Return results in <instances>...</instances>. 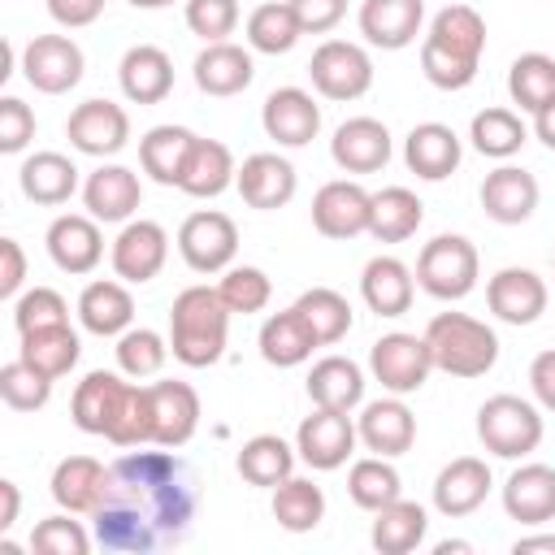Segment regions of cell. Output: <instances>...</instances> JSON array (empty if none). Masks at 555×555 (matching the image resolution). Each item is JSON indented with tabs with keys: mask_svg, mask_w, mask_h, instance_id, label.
<instances>
[{
	"mask_svg": "<svg viewBox=\"0 0 555 555\" xmlns=\"http://www.w3.org/2000/svg\"><path fill=\"white\" fill-rule=\"evenodd\" d=\"M195 512H199V481L191 464L173 455V447L152 451L147 442V447H126V455L108 464L91 525L104 551L147 555L186 542Z\"/></svg>",
	"mask_w": 555,
	"mask_h": 555,
	"instance_id": "cell-1",
	"label": "cell"
},
{
	"mask_svg": "<svg viewBox=\"0 0 555 555\" xmlns=\"http://www.w3.org/2000/svg\"><path fill=\"white\" fill-rule=\"evenodd\" d=\"M69 416L82 434L108 438L113 447H147L152 442V390L126 373L91 369L69 399Z\"/></svg>",
	"mask_w": 555,
	"mask_h": 555,
	"instance_id": "cell-2",
	"label": "cell"
},
{
	"mask_svg": "<svg viewBox=\"0 0 555 555\" xmlns=\"http://www.w3.org/2000/svg\"><path fill=\"white\" fill-rule=\"evenodd\" d=\"M486 52V17L473 4H447L434 13L421 39V74L438 91H464L477 78Z\"/></svg>",
	"mask_w": 555,
	"mask_h": 555,
	"instance_id": "cell-3",
	"label": "cell"
},
{
	"mask_svg": "<svg viewBox=\"0 0 555 555\" xmlns=\"http://www.w3.org/2000/svg\"><path fill=\"white\" fill-rule=\"evenodd\" d=\"M230 308L217 286H186L169 304V351L186 369H208L225 356L230 338Z\"/></svg>",
	"mask_w": 555,
	"mask_h": 555,
	"instance_id": "cell-4",
	"label": "cell"
},
{
	"mask_svg": "<svg viewBox=\"0 0 555 555\" xmlns=\"http://www.w3.org/2000/svg\"><path fill=\"white\" fill-rule=\"evenodd\" d=\"M425 343L434 356V369H442L447 377H486L499 360V334L468 317V312H438L425 325Z\"/></svg>",
	"mask_w": 555,
	"mask_h": 555,
	"instance_id": "cell-5",
	"label": "cell"
},
{
	"mask_svg": "<svg viewBox=\"0 0 555 555\" xmlns=\"http://www.w3.org/2000/svg\"><path fill=\"white\" fill-rule=\"evenodd\" d=\"M477 438L499 460H525L542 447V412L520 395H490L477 408Z\"/></svg>",
	"mask_w": 555,
	"mask_h": 555,
	"instance_id": "cell-6",
	"label": "cell"
},
{
	"mask_svg": "<svg viewBox=\"0 0 555 555\" xmlns=\"http://www.w3.org/2000/svg\"><path fill=\"white\" fill-rule=\"evenodd\" d=\"M481 278V256L464 234H438L416 256V286L434 299H464Z\"/></svg>",
	"mask_w": 555,
	"mask_h": 555,
	"instance_id": "cell-7",
	"label": "cell"
},
{
	"mask_svg": "<svg viewBox=\"0 0 555 555\" xmlns=\"http://www.w3.org/2000/svg\"><path fill=\"white\" fill-rule=\"evenodd\" d=\"M369 373L386 395H416L434 373L425 334H403V330L382 334L369 351Z\"/></svg>",
	"mask_w": 555,
	"mask_h": 555,
	"instance_id": "cell-8",
	"label": "cell"
},
{
	"mask_svg": "<svg viewBox=\"0 0 555 555\" xmlns=\"http://www.w3.org/2000/svg\"><path fill=\"white\" fill-rule=\"evenodd\" d=\"M308 78L317 95L347 104L373 87V56L351 39H325L308 61Z\"/></svg>",
	"mask_w": 555,
	"mask_h": 555,
	"instance_id": "cell-9",
	"label": "cell"
},
{
	"mask_svg": "<svg viewBox=\"0 0 555 555\" xmlns=\"http://www.w3.org/2000/svg\"><path fill=\"white\" fill-rule=\"evenodd\" d=\"M178 256L195 273H225L238 256V225L217 208H199L178 225Z\"/></svg>",
	"mask_w": 555,
	"mask_h": 555,
	"instance_id": "cell-10",
	"label": "cell"
},
{
	"mask_svg": "<svg viewBox=\"0 0 555 555\" xmlns=\"http://www.w3.org/2000/svg\"><path fill=\"white\" fill-rule=\"evenodd\" d=\"M360 434H356V421L351 412H334V408H312L299 429H295V451L308 468L317 473H334L351 460Z\"/></svg>",
	"mask_w": 555,
	"mask_h": 555,
	"instance_id": "cell-11",
	"label": "cell"
},
{
	"mask_svg": "<svg viewBox=\"0 0 555 555\" xmlns=\"http://www.w3.org/2000/svg\"><path fill=\"white\" fill-rule=\"evenodd\" d=\"M87 56L69 35H35L22 48V78L43 95H65L82 82Z\"/></svg>",
	"mask_w": 555,
	"mask_h": 555,
	"instance_id": "cell-12",
	"label": "cell"
},
{
	"mask_svg": "<svg viewBox=\"0 0 555 555\" xmlns=\"http://www.w3.org/2000/svg\"><path fill=\"white\" fill-rule=\"evenodd\" d=\"M108 260H113V273L121 282H130V286L152 282L165 269V260H169V234H165V225L160 221H147V217H130L117 230V238L108 247Z\"/></svg>",
	"mask_w": 555,
	"mask_h": 555,
	"instance_id": "cell-13",
	"label": "cell"
},
{
	"mask_svg": "<svg viewBox=\"0 0 555 555\" xmlns=\"http://www.w3.org/2000/svg\"><path fill=\"white\" fill-rule=\"evenodd\" d=\"M65 139L82 156H117L130 143V113L113 100H82L65 121Z\"/></svg>",
	"mask_w": 555,
	"mask_h": 555,
	"instance_id": "cell-14",
	"label": "cell"
},
{
	"mask_svg": "<svg viewBox=\"0 0 555 555\" xmlns=\"http://www.w3.org/2000/svg\"><path fill=\"white\" fill-rule=\"evenodd\" d=\"M369 208H373V191H364L351 178H334L312 195V225L325 238H356L369 234Z\"/></svg>",
	"mask_w": 555,
	"mask_h": 555,
	"instance_id": "cell-15",
	"label": "cell"
},
{
	"mask_svg": "<svg viewBox=\"0 0 555 555\" xmlns=\"http://www.w3.org/2000/svg\"><path fill=\"white\" fill-rule=\"evenodd\" d=\"M260 126L278 147H304L321 134V104L304 87H278L260 104Z\"/></svg>",
	"mask_w": 555,
	"mask_h": 555,
	"instance_id": "cell-16",
	"label": "cell"
},
{
	"mask_svg": "<svg viewBox=\"0 0 555 555\" xmlns=\"http://www.w3.org/2000/svg\"><path fill=\"white\" fill-rule=\"evenodd\" d=\"M48 256L61 273H74V278H87L100 260H104V234H100V221L91 212H61L48 234Z\"/></svg>",
	"mask_w": 555,
	"mask_h": 555,
	"instance_id": "cell-17",
	"label": "cell"
},
{
	"mask_svg": "<svg viewBox=\"0 0 555 555\" xmlns=\"http://www.w3.org/2000/svg\"><path fill=\"white\" fill-rule=\"evenodd\" d=\"M356 434H360V447H364V451L395 460V455L412 451V442H416V416H412V408L403 403V395H386V399L360 403Z\"/></svg>",
	"mask_w": 555,
	"mask_h": 555,
	"instance_id": "cell-18",
	"label": "cell"
},
{
	"mask_svg": "<svg viewBox=\"0 0 555 555\" xmlns=\"http://www.w3.org/2000/svg\"><path fill=\"white\" fill-rule=\"evenodd\" d=\"M238 195L247 208H260V212H273V208H286L299 191V173L286 156L278 152H251L243 165H238V178H234Z\"/></svg>",
	"mask_w": 555,
	"mask_h": 555,
	"instance_id": "cell-19",
	"label": "cell"
},
{
	"mask_svg": "<svg viewBox=\"0 0 555 555\" xmlns=\"http://www.w3.org/2000/svg\"><path fill=\"white\" fill-rule=\"evenodd\" d=\"M486 304L503 325H533L546 312V282L525 264H507L486 282Z\"/></svg>",
	"mask_w": 555,
	"mask_h": 555,
	"instance_id": "cell-20",
	"label": "cell"
},
{
	"mask_svg": "<svg viewBox=\"0 0 555 555\" xmlns=\"http://www.w3.org/2000/svg\"><path fill=\"white\" fill-rule=\"evenodd\" d=\"M152 390V447H186L199 429V395L191 382H147Z\"/></svg>",
	"mask_w": 555,
	"mask_h": 555,
	"instance_id": "cell-21",
	"label": "cell"
},
{
	"mask_svg": "<svg viewBox=\"0 0 555 555\" xmlns=\"http://www.w3.org/2000/svg\"><path fill=\"white\" fill-rule=\"evenodd\" d=\"M82 204H87V212L95 221H104V225L121 221L126 225L139 212V204H143V182L126 165H100L82 182Z\"/></svg>",
	"mask_w": 555,
	"mask_h": 555,
	"instance_id": "cell-22",
	"label": "cell"
},
{
	"mask_svg": "<svg viewBox=\"0 0 555 555\" xmlns=\"http://www.w3.org/2000/svg\"><path fill=\"white\" fill-rule=\"evenodd\" d=\"M494 477H490V464L477 460V455H455L451 464L438 468L434 477V507L447 516V520H460V516H473L486 494H490Z\"/></svg>",
	"mask_w": 555,
	"mask_h": 555,
	"instance_id": "cell-23",
	"label": "cell"
},
{
	"mask_svg": "<svg viewBox=\"0 0 555 555\" xmlns=\"http://www.w3.org/2000/svg\"><path fill=\"white\" fill-rule=\"evenodd\" d=\"M390 152H395L390 130L377 117H347L330 139V156L343 173H377L386 169Z\"/></svg>",
	"mask_w": 555,
	"mask_h": 555,
	"instance_id": "cell-24",
	"label": "cell"
},
{
	"mask_svg": "<svg viewBox=\"0 0 555 555\" xmlns=\"http://www.w3.org/2000/svg\"><path fill=\"white\" fill-rule=\"evenodd\" d=\"M538 195H542V191H538V178H533L529 169H520V165H499V169H490V173L481 178V191H477L486 217L499 221V225H520V221H529L533 208H538Z\"/></svg>",
	"mask_w": 555,
	"mask_h": 555,
	"instance_id": "cell-25",
	"label": "cell"
},
{
	"mask_svg": "<svg viewBox=\"0 0 555 555\" xmlns=\"http://www.w3.org/2000/svg\"><path fill=\"white\" fill-rule=\"evenodd\" d=\"M460 160H464V143H460V134H455L451 126H442V121H421V126H412L408 139H403V165H408L421 182H442V178H451V173L460 169Z\"/></svg>",
	"mask_w": 555,
	"mask_h": 555,
	"instance_id": "cell-26",
	"label": "cell"
},
{
	"mask_svg": "<svg viewBox=\"0 0 555 555\" xmlns=\"http://www.w3.org/2000/svg\"><path fill=\"white\" fill-rule=\"evenodd\" d=\"M360 35L364 43L373 48H386V52H399L408 43H416L421 26H425V0H364L360 13Z\"/></svg>",
	"mask_w": 555,
	"mask_h": 555,
	"instance_id": "cell-27",
	"label": "cell"
},
{
	"mask_svg": "<svg viewBox=\"0 0 555 555\" xmlns=\"http://www.w3.org/2000/svg\"><path fill=\"white\" fill-rule=\"evenodd\" d=\"M191 78H195V87H199L204 95L225 100V95H238V91L251 87L256 61H251L247 48H238V43H230V39L204 43V52H199L195 65H191Z\"/></svg>",
	"mask_w": 555,
	"mask_h": 555,
	"instance_id": "cell-28",
	"label": "cell"
},
{
	"mask_svg": "<svg viewBox=\"0 0 555 555\" xmlns=\"http://www.w3.org/2000/svg\"><path fill=\"white\" fill-rule=\"evenodd\" d=\"M117 82L130 104H160L173 91V61L156 43H134L117 65Z\"/></svg>",
	"mask_w": 555,
	"mask_h": 555,
	"instance_id": "cell-29",
	"label": "cell"
},
{
	"mask_svg": "<svg viewBox=\"0 0 555 555\" xmlns=\"http://www.w3.org/2000/svg\"><path fill=\"white\" fill-rule=\"evenodd\" d=\"M78 321L95 338H121L130 330V321H134V295L126 291V282L95 278L78 295Z\"/></svg>",
	"mask_w": 555,
	"mask_h": 555,
	"instance_id": "cell-30",
	"label": "cell"
},
{
	"mask_svg": "<svg viewBox=\"0 0 555 555\" xmlns=\"http://www.w3.org/2000/svg\"><path fill=\"white\" fill-rule=\"evenodd\" d=\"M503 512L520 525L555 520V468L551 464H520L503 481Z\"/></svg>",
	"mask_w": 555,
	"mask_h": 555,
	"instance_id": "cell-31",
	"label": "cell"
},
{
	"mask_svg": "<svg viewBox=\"0 0 555 555\" xmlns=\"http://www.w3.org/2000/svg\"><path fill=\"white\" fill-rule=\"evenodd\" d=\"M17 186L30 204H43V208L69 204L78 191V165L65 152H30L17 169Z\"/></svg>",
	"mask_w": 555,
	"mask_h": 555,
	"instance_id": "cell-32",
	"label": "cell"
},
{
	"mask_svg": "<svg viewBox=\"0 0 555 555\" xmlns=\"http://www.w3.org/2000/svg\"><path fill=\"white\" fill-rule=\"evenodd\" d=\"M360 295L377 317H403L416 295V273L399 256H373L360 273Z\"/></svg>",
	"mask_w": 555,
	"mask_h": 555,
	"instance_id": "cell-33",
	"label": "cell"
},
{
	"mask_svg": "<svg viewBox=\"0 0 555 555\" xmlns=\"http://www.w3.org/2000/svg\"><path fill=\"white\" fill-rule=\"evenodd\" d=\"M308 399L312 408H334V412H356L364 403V369L347 356H321L308 369Z\"/></svg>",
	"mask_w": 555,
	"mask_h": 555,
	"instance_id": "cell-34",
	"label": "cell"
},
{
	"mask_svg": "<svg viewBox=\"0 0 555 555\" xmlns=\"http://www.w3.org/2000/svg\"><path fill=\"white\" fill-rule=\"evenodd\" d=\"M234 178H238L234 152H230L221 139H204V134H195L191 156H186V165H182V182H178V191H186L191 199H212V195H221L225 186H234Z\"/></svg>",
	"mask_w": 555,
	"mask_h": 555,
	"instance_id": "cell-35",
	"label": "cell"
},
{
	"mask_svg": "<svg viewBox=\"0 0 555 555\" xmlns=\"http://www.w3.org/2000/svg\"><path fill=\"white\" fill-rule=\"evenodd\" d=\"M104 473H108V464H100L95 455H65L48 481L56 507L74 512V516H91L100 507V494H104Z\"/></svg>",
	"mask_w": 555,
	"mask_h": 555,
	"instance_id": "cell-36",
	"label": "cell"
},
{
	"mask_svg": "<svg viewBox=\"0 0 555 555\" xmlns=\"http://www.w3.org/2000/svg\"><path fill=\"white\" fill-rule=\"evenodd\" d=\"M295 460H299V451H295L286 438H278V434H256V438H247V442L238 447L234 468H238V477H243L247 486L273 490V486H282V481L295 473Z\"/></svg>",
	"mask_w": 555,
	"mask_h": 555,
	"instance_id": "cell-37",
	"label": "cell"
},
{
	"mask_svg": "<svg viewBox=\"0 0 555 555\" xmlns=\"http://www.w3.org/2000/svg\"><path fill=\"white\" fill-rule=\"evenodd\" d=\"M260 356H264V364H273V369H295V364H304L321 343L312 338V330H308V321L295 312V304L291 308H282V312H273V317H264V325H260Z\"/></svg>",
	"mask_w": 555,
	"mask_h": 555,
	"instance_id": "cell-38",
	"label": "cell"
},
{
	"mask_svg": "<svg viewBox=\"0 0 555 555\" xmlns=\"http://www.w3.org/2000/svg\"><path fill=\"white\" fill-rule=\"evenodd\" d=\"M425 529H429L425 507L399 494L395 503H386V507L373 512L369 542H373V551H382V555H408V551H416V546L425 542Z\"/></svg>",
	"mask_w": 555,
	"mask_h": 555,
	"instance_id": "cell-39",
	"label": "cell"
},
{
	"mask_svg": "<svg viewBox=\"0 0 555 555\" xmlns=\"http://www.w3.org/2000/svg\"><path fill=\"white\" fill-rule=\"evenodd\" d=\"M191 143H195V130H186V126H152L139 139L143 173L152 182H160V186H178L182 182V165L191 156Z\"/></svg>",
	"mask_w": 555,
	"mask_h": 555,
	"instance_id": "cell-40",
	"label": "cell"
},
{
	"mask_svg": "<svg viewBox=\"0 0 555 555\" xmlns=\"http://www.w3.org/2000/svg\"><path fill=\"white\" fill-rule=\"evenodd\" d=\"M425 221V204L416 199V191L408 186H382L373 191V208H369V234L377 243H403L421 230Z\"/></svg>",
	"mask_w": 555,
	"mask_h": 555,
	"instance_id": "cell-41",
	"label": "cell"
},
{
	"mask_svg": "<svg viewBox=\"0 0 555 555\" xmlns=\"http://www.w3.org/2000/svg\"><path fill=\"white\" fill-rule=\"evenodd\" d=\"M243 35H247V48H251V52L282 56V52H291V48L299 43L304 26H299L291 0H264V4H256V9L247 13Z\"/></svg>",
	"mask_w": 555,
	"mask_h": 555,
	"instance_id": "cell-42",
	"label": "cell"
},
{
	"mask_svg": "<svg viewBox=\"0 0 555 555\" xmlns=\"http://www.w3.org/2000/svg\"><path fill=\"white\" fill-rule=\"evenodd\" d=\"M17 356L30 364V369H39L43 377H65L74 364H78V356H82V343H78V334L69 330V321L65 325H43V330H30V334H22V347H17Z\"/></svg>",
	"mask_w": 555,
	"mask_h": 555,
	"instance_id": "cell-43",
	"label": "cell"
},
{
	"mask_svg": "<svg viewBox=\"0 0 555 555\" xmlns=\"http://www.w3.org/2000/svg\"><path fill=\"white\" fill-rule=\"evenodd\" d=\"M468 139H473V147H477L481 156H490V160H512V156L525 147L529 130H525V121H520L516 108L490 104V108L473 113V121H468Z\"/></svg>",
	"mask_w": 555,
	"mask_h": 555,
	"instance_id": "cell-44",
	"label": "cell"
},
{
	"mask_svg": "<svg viewBox=\"0 0 555 555\" xmlns=\"http://www.w3.org/2000/svg\"><path fill=\"white\" fill-rule=\"evenodd\" d=\"M273 520L286 529V533H308L325 520V490L312 481V477H286L282 486H273Z\"/></svg>",
	"mask_w": 555,
	"mask_h": 555,
	"instance_id": "cell-45",
	"label": "cell"
},
{
	"mask_svg": "<svg viewBox=\"0 0 555 555\" xmlns=\"http://www.w3.org/2000/svg\"><path fill=\"white\" fill-rule=\"evenodd\" d=\"M507 95L520 113H542L546 104H555V56L520 52L507 69Z\"/></svg>",
	"mask_w": 555,
	"mask_h": 555,
	"instance_id": "cell-46",
	"label": "cell"
},
{
	"mask_svg": "<svg viewBox=\"0 0 555 555\" xmlns=\"http://www.w3.org/2000/svg\"><path fill=\"white\" fill-rule=\"evenodd\" d=\"M295 312L308 321V330H312V338H317L321 347L343 343L347 330H351V304H347V295H338V291H330V286L304 291V295L295 299Z\"/></svg>",
	"mask_w": 555,
	"mask_h": 555,
	"instance_id": "cell-47",
	"label": "cell"
},
{
	"mask_svg": "<svg viewBox=\"0 0 555 555\" xmlns=\"http://www.w3.org/2000/svg\"><path fill=\"white\" fill-rule=\"evenodd\" d=\"M347 494H351L356 507L377 512V507H386V503H395V499L403 494L399 468H395L386 455H364V460H356L351 473H347Z\"/></svg>",
	"mask_w": 555,
	"mask_h": 555,
	"instance_id": "cell-48",
	"label": "cell"
},
{
	"mask_svg": "<svg viewBox=\"0 0 555 555\" xmlns=\"http://www.w3.org/2000/svg\"><path fill=\"white\" fill-rule=\"evenodd\" d=\"M117 369L126 373V377H134V382H143V377H156L160 369H165V360H169V338H160L156 330H147V325H130L121 338H117Z\"/></svg>",
	"mask_w": 555,
	"mask_h": 555,
	"instance_id": "cell-49",
	"label": "cell"
},
{
	"mask_svg": "<svg viewBox=\"0 0 555 555\" xmlns=\"http://www.w3.org/2000/svg\"><path fill=\"white\" fill-rule=\"evenodd\" d=\"M0 399H4V408H13V412H39V408H48V399H52V377H43L39 369H30V364L17 356V360H9V364L0 369Z\"/></svg>",
	"mask_w": 555,
	"mask_h": 555,
	"instance_id": "cell-50",
	"label": "cell"
},
{
	"mask_svg": "<svg viewBox=\"0 0 555 555\" xmlns=\"http://www.w3.org/2000/svg\"><path fill=\"white\" fill-rule=\"evenodd\" d=\"M217 295L225 299V308L230 312H260L269 299H273V282H269V273L264 269H256V264H230L225 273H221V282H217Z\"/></svg>",
	"mask_w": 555,
	"mask_h": 555,
	"instance_id": "cell-51",
	"label": "cell"
},
{
	"mask_svg": "<svg viewBox=\"0 0 555 555\" xmlns=\"http://www.w3.org/2000/svg\"><path fill=\"white\" fill-rule=\"evenodd\" d=\"M65 321H69V304L52 286H30V291H22L13 299V325H17V334L43 330V325H65Z\"/></svg>",
	"mask_w": 555,
	"mask_h": 555,
	"instance_id": "cell-52",
	"label": "cell"
},
{
	"mask_svg": "<svg viewBox=\"0 0 555 555\" xmlns=\"http://www.w3.org/2000/svg\"><path fill=\"white\" fill-rule=\"evenodd\" d=\"M30 551H43V555H87L91 551V533L82 529V520H74V512H61V516H48V520L35 525Z\"/></svg>",
	"mask_w": 555,
	"mask_h": 555,
	"instance_id": "cell-53",
	"label": "cell"
},
{
	"mask_svg": "<svg viewBox=\"0 0 555 555\" xmlns=\"http://www.w3.org/2000/svg\"><path fill=\"white\" fill-rule=\"evenodd\" d=\"M182 17L191 35H199L204 43H221L238 26V0H186Z\"/></svg>",
	"mask_w": 555,
	"mask_h": 555,
	"instance_id": "cell-54",
	"label": "cell"
},
{
	"mask_svg": "<svg viewBox=\"0 0 555 555\" xmlns=\"http://www.w3.org/2000/svg\"><path fill=\"white\" fill-rule=\"evenodd\" d=\"M35 139V113L17 95H0V152L13 156Z\"/></svg>",
	"mask_w": 555,
	"mask_h": 555,
	"instance_id": "cell-55",
	"label": "cell"
},
{
	"mask_svg": "<svg viewBox=\"0 0 555 555\" xmlns=\"http://www.w3.org/2000/svg\"><path fill=\"white\" fill-rule=\"evenodd\" d=\"M304 35H330L347 17V0H291Z\"/></svg>",
	"mask_w": 555,
	"mask_h": 555,
	"instance_id": "cell-56",
	"label": "cell"
},
{
	"mask_svg": "<svg viewBox=\"0 0 555 555\" xmlns=\"http://www.w3.org/2000/svg\"><path fill=\"white\" fill-rule=\"evenodd\" d=\"M26 282V251L17 238H0V299H17Z\"/></svg>",
	"mask_w": 555,
	"mask_h": 555,
	"instance_id": "cell-57",
	"label": "cell"
},
{
	"mask_svg": "<svg viewBox=\"0 0 555 555\" xmlns=\"http://www.w3.org/2000/svg\"><path fill=\"white\" fill-rule=\"evenodd\" d=\"M104 4H108V0H48V13H52L56 26L82 30V26H91V22L104 13Z\"/></svg>",
	"mask_w": 555,
	"mask_h": 555,
	"instance_id": "cell-58",
	"label": "cell"
},
{
	"mask_svg": "<svg viewBox=\"0 0 555 555\" xmlns=\"http://www.w3.org/2000/svg\"><path fill=\"white\" fill-rule=\"evenodd\" d=\"M529 390H533L538 408L555 412V347H546V351L533 356V364H529Z\"/></svg>",
	"mask_w": 555,
	"mask_h": 555,
	"instance_id": "cell-59",
	"label": "cell"
},
{
	"mask_svg": "<svg viewBox=\"0 0 555 555\" xmlns=\"http://www.w3.org/2000/svg\"><path fill=\"white\" fill-rule=\"evenodd\" d=\"M17 512H22V490H17V481H0V533H9L13 525H17Z\"/></svg>",
	"mask_w": 555,
	"mask_h": 555,
	"instance_id": "cell-60",
	"label": "cell"
},
{
	"mask_svg": "<svg viewBox=\"0 0 555 555\" xmlns=\"http://www.w3.org/2000/svg\"><path fill=\"white\" fill-rule=\"evenodd\" d=\"M516 555H555V533H529V538H516V546H512Z\"/></svg>",
	"mask_w": 555,
	"mask_h": 555,
	"instance_id": "cell-61",
	"label": "cell"
},
{
	"mask_svg": "<svg viewBox=\"0 0 555 555\" xmlns=\"http://www.w3.org/2000/svg\"><path fill=\"white\" fill-rule=\"evenodd\" d=\"M533 134L555 152V104H546L542 113H533Z\"/></svg>",
	"mask_w": 555,
	"mask_h": 555,
	"instance_id": "cell-62",
	"label": "cell"
},
{
	"mask_svg": "<svg viewBox=\"0 0 555 555\" xmlns=\"http://www.w3.org/2000/svg\"><path fill=\"white\" fill-rule=\"evenodd\" d=\"M126 4H134V9H169L173 0H126Z\"/></svg>",
	"mask_w": 555,
	"mask_h": 555,
	"instance_id": "cell-63",
	"label": "cell"
}]
</instances>
